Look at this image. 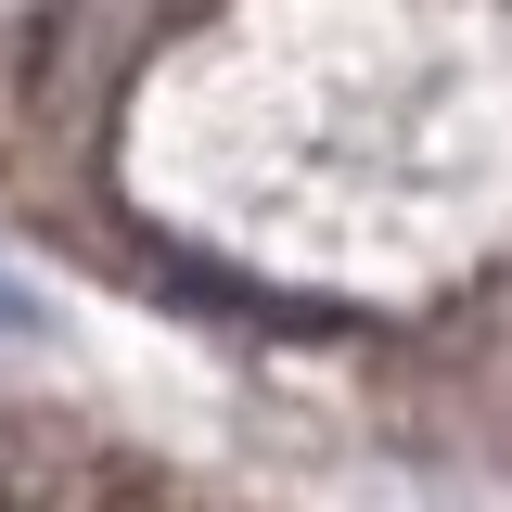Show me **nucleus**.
<instances>
[{
  "label": "nucleus",
  "instance_id": "obj_1",
  "mask_svg": "<svg viewBox=\"0 0 512 512\" xmlns=\"http://www.w3.org/2000/svg\"><path fill=\"white\" fill-rule=\"evenodd\" d=\"M26 333H39V308H26V295H13V269H0V346H26Z\"/></svg>",
  "mask_w": 512,
  "mask_h": 512
}]
</instances>
